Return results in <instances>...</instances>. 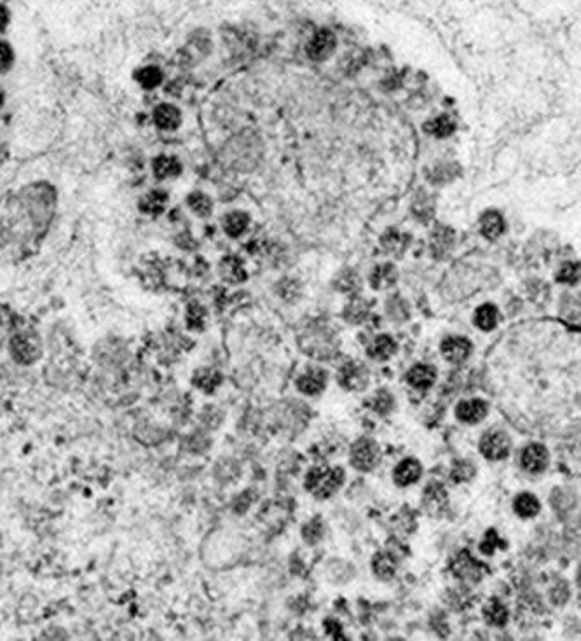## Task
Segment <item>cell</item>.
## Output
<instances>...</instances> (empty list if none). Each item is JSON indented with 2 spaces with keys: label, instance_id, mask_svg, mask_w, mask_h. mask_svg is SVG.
I'll list each match as a JSON object with an SVG mask.
<instances>
[{
  "label": "cell",
  "instance_id": "obj_3",
  "mask_svg": "<svg viewBox=\"0 0 581 641\" xmlns=\"http://www.w3.org/2000/svg\"><path fill=\"white\" fill-rule=\"evenodd\" d=\"M381 461V448L374 439L360 437L349 449V463L358 472H372Z\"/></svg>",
  "mask_w": 581,
  "mask_h": 641
},
{
  "label": "cell",
  "instance_id": "obj_39",
  "mask_svg": "<svg viewBox=\"0 0 581 641\" xmlns=\"http://www.w3.org/2000/svg\"><path fill=\"white\" fill-rule=\"evenodd\" d=\"M137 80L143 87H147V90H152V87L159 86L161 84V80H163V72L157 67H143L142 71L137 72Z\"/></svg>",
  "mask_w": 581,
  "mask_h": 641
},
{
  "label": "cell",
  "instance_id": "obj_42",
  "mask_svg": "<svg viewBox=\"0 0 581 641\" xmlns=\"http://www.w3.org/2000/svg\"><path fill=\"white\" fill-rule=\"evenodd\" d=\"M414 207H419V208H414V214H415V217L419 219V221L428 222L429 219H432L433 203H432V200H429V197L424 196V194L421 196V200H415Z\"/></svg>",
  "mask_w": 581,
  "mask_h": 641
},
{
  "label": "cell",
  "instance_id": "obj_21",
  "mask_svg": "<svg viewBox=\"0 0 581 641\" xmlns=\"http://www.w3.org/2000/svg\"><path fill=\"white\" fill-rule=\"evenodd\" d=\"M370 313V303L365 301L363 298H358V295H353L351 301L345 304L344 311H342V317L348 324L351 325H360L367 320Z\"/></svg>",
  "mask_w": 581,
  "mask_h": 641
},
{
  "label": "cell",
  "instance_id": "obj_8",
  "mask_svg": "<svg viewBox=\"0 0 581 641\" xmlns=\"http://www.w3.org/2000/svg\"><path fill=\"white\" fill-rule=\"evenodd\" d=\"M448 493L445 489V486L439 481H432L422 491L421 505L424 508V512L432 518H440L445 514L448 507Z\"/></svg>",
  "mask_w": 581,
  "mask_h": 641
},
{
  "label": "cell",
  "instance_id": "obj_44",
  "mask_svg": "<svg viewBox=\"0 0 581 641\" xmlns=\"http://www.w3.org/2000/svg\"><path fill=\"white\" fill-rule=\"evenodd\" d=\"M297 288H299V283L293 280H283L279 281V295L283 299H293L297 294Z\"/></svg>",
  "mask_w": 581,
  "mask_h": 641
},
{
  "label": "cell",
  "instance_id": "obj_6",
  "mask_svg": "<svg viewBox=\"0 0 581 641\" xmlns=\"http://www.w3.org/2000/svg\"><path fill=\"white\" fill-rule=\"evenodd\" d=\"M448 570L452 571L458 580L465 584H479L485 575V566L480 561H477L468 551H461L448 565Z\"/></svg>",
  "mask_w": 581,
  "mask_h": 641
},
{
  "label": "cell",
  "instance_id": "obj_14",
  "mask_svg": "<svg viewBox=\"0 0 581 641\" xmlns=\"http://www.w3.org/2000/svg\"><path fill=\"white\" fill-rule=\"evenodd\" d=\"M422 475V465L417 458H403L393 470V481L398 488L415 484Z\"/></svg>",
  "mask_w": 581,
  "mask_h": 641
},
{
  "label": "cell",
  "instance_id": "obj_37",
  "mask_svg": "<svg viewBox=\"0 0 581 641\" xmlns=\"http://www.w3.org/2000/svg\"><path fill=\"white\" fill-rule=\"evenodd\" d=\"M496 549H506V542L499 537V533L494 528L485 531L484 540L480 542V552L485 556H492Z\"/></svg>",
  "mask_w": 581,
  "mask_h": 641
},
{
  "label": "cell",
  "instance_id": "obj_27",
  "mask_svg": "<svg viewBox=\"0 0 581 641\" xmlns=\"http://www.w3.org/2000/svg\"><path fill=\"white\" fill-rule=\"evenodd\" d=\"M180 117L178 109H175L173 105H159V107L154 111V123L161 128V130H175L178 128Z\"/></svg>",
  "mask_w": 581,
  "mask_h": 641
},
{
  "label": "cell",
  "instance_id": "obj_11",
  "mask_svg": "<svg viewBox=\"0 0 581 641\" xmlns=\"http://www.w3.org/2000/svg\"><path fill=\"white\" fill-rule=\"evenodd\" d=\"M295 384L300 393L314 397V395L322 393L329 384V372L322 367H309L297 377Z\"/></svg>",
  "mask_w": 581,
  "mask_h": 641
},
{
  "label": "cell",
  "instance_id": "obj_32",
  "mask_svg": "<svg viewBox=\"0 0 581 641\" xmlns=\"http://www.w3.org/2000/svg\"><path fill=\"white\" fill-rule=\"evenodd\" d=\"M382 247L388 254L391 255H403V252L409 248V238L405 234H400L398 231H388V233L382 236Z\"/></svg>",
  "mask_w": 581,
  "mask_h": 641
},
{
  "label": "cell",
  "instance_id": "obj_19",
  "mask_svg": "<svg viewBox=\"0 0 581 641\" xmlns=\"http://www.w3.org/2000/svg\"><path fill=\"white\" fill-rule=\"evenodd\" d=\"M482 615H484V621L492 628H505L508 622V608L498 598L487 599V603L482 608Z\"/></svg>",
  "mask_w": 581,
  "mask_h": 641
},
{
  "label": "cell",
  "instance_id": "obj_46",
  "mask_svg": "<svg viewBox=\"0 0 581 641\" xmlns=\"http://www.w3.org/2000/svg\"><path fill=\"white\" fill-rule=\"evenodd\" d=\"M7 23H9V13H7L6 7H4L2 4H0V32L6 30Z\"/></svg>",
  "mask_w": 581,
  "mask_h": 641
},
{
  "label": "cell",
  "instance_id": "obj_1",
  "mask_svg": "<svg viewBox=\"0 0 581 641\" xmlns=\"http://www.w3.org/2000/svg\"><path fill=\"white\" fill-rule=\"evenodd\" d=\"M345 472L341 467H329V465H316L309 468L304 479V486L316 500H329L330 496L344 486Z\"/></svg>",
  "mask_w": 581,
  "mask_h": 641
},
{
  "label": "cell",
  "instance_id": "obj_29",
  "mask_svg": "<svg viewBox=\"0 0 581 641\" xmlns=\"http://www.w3.org/2000/svg\"><path fill=\"white\" fill-rule=\"evenodd\" d=\"M334 287H336V291L353 295L362 287V280H360L358 273L355 269H342L336 276V280H334Z\"/></svg>",
  "mask_w": 581,
  "mask_h": 641
},
{
  "label": "cell",
  "instance_id": "obj_41",
  "mask_svg": "<svg viewBox=\"0 0 581 641\" xmlns=\"http://www.w3.org/2000/svg\"><path fill=\"white\" fill-rule=\"evenodd\" d=\"M204 317L206 311L200 306V304H190L189 310H187V325H189V329H194V331L203 329Z\"/></svg>",
  "mask_w": 581,
  "mask_h": 641
},
{
  "label": "cell",
  "instance_id": "obj_10",
  "mask_svg": "<svg viewBox=\"0 0 581 641\" xmlns=\"http://www.w3.org/2000/svg\"><path fill=\"white\" fill-rule=\"evenodd\" d=\"M473 351V343L463 336H448L440 344V353L451 364H463L470 358Z\"/></svg>",
  "mask_w": 581,
  "mask_h": 641
},
{
  "label": "cell",
  "instance_id": "obj_13",
  "mask_svg": "<svg viewBox=\"0 0 581 641\" xmlns=\"http://www.w3.org/2000/svg\"><path fill=\"white\" fill-rule=\"evenodd\" d=\"M489 415V404L482 398H466L455 405V417L465 425H479Z\"/></svg>",
  "mask_w": 581,
  "mask_h": 641
},
{
  "label": "cell",
  "instance_id": "obj_7",
  "mask_svg": "<svg viewBox=\"0 0 581 641\" xmlns=\"http://www.w3.org/2000/svg\"><path fill=\"white\" fill-rule=\"evenodd\" d=\"M11 355L21 365H32L40 358V341L30 332H20L11 339Z\"/></svg>",
  "mask_w": 581,
  "mask_h": 641
},
{
  "label": "cell",
  "instance_id": "obj_36",
  "mask_svg": "<svg viewBox=\"0 0 581 641\" xmlns=\"http://www.w3.org/2000/svg\"><path fill=\"white\" fill-rule=\"evenodd\" d=\"M325 537V526H323V521L319 515L316 518L309 519V523H306L302 528V538L307 545H316L323 540Z\"/></svg>",
  "mask_w": 581,
  "mask_h": 641
},
{
  "label": "cell",
  "instance_id": "obj_4",
  "mask_svg": "<svg viewBox=\"0 0 581 641\" xmlns=\"http://www.w3.org/2000/svg\"><path fill=\"white\" fill-rule=\"evenodd\" d=\"M337 383L345 391H365L370 383V369L360 360H348L337 369Z\"/></svg>",
  "mask_w": 581,
  "mask_h": 641
},
{
  "label": "cell",
  "instance_id": "obj_43",
  "mask_svg": "<svg viewBox=\"0 0 581 641\" xmlns=\"http://www.w3.org/2000/svg\"><path fill=\"white\" fill-rule=\"evenodd\" d=\"M14 60V53L11 49V46L7 42H0V72L9 71L11 65H13Z\"/></svg>",
  "mask_w": 581,
  "mask_h": 641
},
{
  "label": "cell",
  "instance_id": "obj_9",
  "mask_svg": "<svg viewBox=\"0 0 581 641\" xmlns=\"http://www.w3.org/2000/svg\"><path fill=\"white\" fill-rule=\"evenodd\" d=\"M548 463H550V454L545 446L539 442H531L522 449L520 465L529 474H542L546 470Z\"/></svg>",
  "mask_w": 581,
  "mask_h": 641
},
{
  "label": "cell",
  "instance_id": "obj_30",
  "mask_svg": "<svg viewBox=\"0 0 581 641\" xmlns=\"http://www.w3.org/2000/svg\"><path fill=\"white\" fill-rule=\"evenodd\" d=\"M168 201V194L164 190H152V193L145 194L140 200V210L145 212L149 215H157L164 210Z\"/></svg>",
  "mask_w": 581,
  "mask_h": 641
},
{
  "label": "cell",
  "instance_id": "obj_2",
  "mask_svg": "<svg viewBox=\"0 0 581 641\" xmlns=\"http://www.w3.org/2000/svg\"><path fill=\"white\" fill-rule=\"evenodd\" d=\"M299 344L309 357L329 360L339 350V338L325 325H316V327L307 329L306 334L300 336Z\"/></svg>",
  "mask_w": 581,
  "mask_h": 641
},
{
  "label": "cell",
  "instance_id": "obj_45",
  "mask_svg": "<svg viewBox=\"0 0 581 641\" xmlns=\"http://www.w3.org/2000/svg\"><path fill=\"white\" fill-rule=\"evenodd\" d=\"M323 625H325L326 629V635L332 636L334 640H345L344 633H342V625L336 621V618H326Z\"/></svg>",
  "mask_w": 581,
  "mask_h": 641
},
{
  "label": "cell",
  "instance_id": "obj_34",
  "mask_svg": "<svg viewBox=\"0 0 581 641\" xmlns=\"http://www.w3.org/2000/svg\"><path fill=\"white\" fill-rule=\"evenodd\" d=\"M424 130H426V133L433 135V137L445 138V137H448V135L454 133L455 123L452 121V117L440 116V117H436V119H433V121H429V123H426L424 124Z\"/></svg>",
  "mask_w": 581,
  "mask_h": 641
},
{
  "label": "cell",
  "instance_id": "obj_24",
  "mask_svg": "<svg viewBox=\"0 0 581 641\" xmlns=\"http://www.w3.org/2000/svg\"><path fill=\"white\" fill-rule=\"evenodd\" d=\"M220 276L227 283H243L246 280V271L240 259L229 255V257L222 259V262H220Z\"/></svg>",
  "mask_w": 581,
  "mask_h": 641
},
{
  "label": "cell",
  "instance_id": "obj_22",
  "mask_svg": "<svg viewBox=\"0 0 581 641\" xmlns=\"http://www.w3.org/2000/svg\"><path fill=\"white\" fill-rule=\"evenodd\" d=\"M513 511L518 518L532 519L542 511V503H539L538 496H534L532 493H520L515 496Z\"/></svg>",
  "mask_w": 581,
  "mask_h": 641
},
{
  "label": "cell",
  "instance_id": "obj_38",
  "mask_svg": "<svg viewBox=\"0 0 581 641\" xmlns=\"http://www.w3.org/2000/svg\"><path fill=\"white\" fill-rule=\"evenodd\" d=\"M189 207L194 214H197L200 217H208L213 210V203L208 196L203 193H194L189 196Z\"/></svg>",
  "mask_w": 581,
  "mask_h": 641
},
{
  "label": "cell",
  "instance_id": "obj_33",
  "mask_svg": "<svg viewBox=\"0 0 581 641\" xmlns=\"http://www.w3.org/2000/svg\"><path fill=\"white\" fill-rule=\"evenodd\" d=\"M250 224V217L245 212H233L224 219V229L231 238L241 236Z\"/></svg>",
  "mask_w": 581,
  "mask_h": 641
},
{
  "label": "cell",
  "instance_id": "obj_20",
  "mask_svg": "<svg viewBox=\"0 0 581 641\" xmlns=\"http://www.w3.org/2000/svg\"><path fill=\"white\" fill-rule=\"evenodd\" d=\"M452 245H454V231L451 227L439 226L432 233V252L433 257L442 259L447 254H451Z\"/></svg>",
  "mask_w": 581,
  "mask_h": 641
},
{
  "label": "cell",
  "instance_id": "obj_16",
  "mask_svg": "<svg viewBox=\"0 0 581 641\" xmlns=\"http://www.w3.org/2000/svg\"><path fill=\"white\" fill-rule=\"evenodd\" d=\"M398 351V344L389 334H379L367 346V355L376 362H386Z\"/></svg>",
  "mask_w": 581,
  "mask_h": 641
},
{
  "label": "cell",
  "instance_id": "obj_15",
  "mask_svg": "<svg viewBox=\"0 0 581 641\" xmlns=\"http://www.w3.org/2000/svg\"><path fill=\"white\" fill-rule=\"evenodd\" d=\"M436 376V369L429 364H415L407 371L405 374V381L410 384L414 390L419 391H426L435 384Z\"/></svg>",
  "mask_w": 581,
  "mask_h": 641
},
{
  "label": "cell",
  "instance_id": "obj_12",
  "mask_svg": "<svg viewBox=\"0 0 581 641\" xmlns=\"http://www.w3.org/2000/svg\"><path fill=\"white\" fill-rule=\"evenodd\" d=\"M336 46L337 39L334 32L322 28L307 42V56L314 61H323L336 51Z\"/></svg>",
  "mask_w": 581,
  "mask_h": 641
},
{
  "label": "cell",
  "instance_id": "obj_17",
  "mask_svg": "<svg viewBox=\"0 0 581 641\" xmlns=\"http://www.w3.org/2000/svg\"><path fill=\"white\" fill-rule=\"evenodd\" d=\"M398 280V271L396 267L391 264V262H386V264H379L372 269L370 273V287L374 291H386V288H391L393 285L396 283Z\"/></svg>",
  "mask_w": 581,
  "mask_h": 641
},
{
  "label": "cell",
  "instance_id": "obj_47",
  "mask_svg": "<svg viewBox=\"0 0 581 641\" xmlns=\"http://www.w3.org/2000/svg\"><path fill=\"white\" fill-rule=\"evenodd\" d=\"M2 102H4V94L0 93V105H2Z\"/></svg>",
  "mask_w": 581,
  "mask_h": 641
},
{
  "label": "cell",
  "instance_id": "obj_5",
  "mask_svg": "<svg viewBox=\"0 0 581 641\" xmlns=\"http://www.w3.org/2000/svg\"><path fill=\"white\" fill-rule=\"evenodd\" d=\"M512 439L503 430H489L479 442L480 454L489 461H503L512 453Z\"/></svg>",
  "mask_w": 581,
  "mask_h": 641
},
{
  "label": "cell",
  "instance_id": "obj_40",
  "mask_svg": "<svg viewBox=\"0 0 581 641\" xmlns=\"http://www.w3.org/2000/svg\"><path fill=\"white\" fill-rule=\"evenodd\" d=\"M558 283L576 285L580 281V264L578 262H564L557 273Z\"/></svg>",
  "mask_w": 581,
  "mask_h": 641
},
{
  "label": "cell",
  "instance_id": "obj_25",
  "mask_svg": "<svg viewBox=\"0 0 581 641\" xmlns=\"http://www.w3.org/2000/svg\"><path fill=\"white\" fill-rule=\"evenodd\" d=\"M498 320H499L498 307H496L494 304H489V303L482 304V306L477 307L475 315H473V322H475L477 327L484 332L494 331L496 325H498Z\"/></svg>",
  "mask_w": 581,
  "mask_h": 641
},
{
  "label": "cell",
  "instance_id": "obj_31",
  "mask_svg": "<svg viewBox=\"0 0 581 641\" xmlns=\"http://www.w3.org/2000/svg\"><path fill=\"white\" fill-rule=\"evenodd\" d=\"M192 383L194 386L206 391V393H213V391L216 390V386L222 383V376H220V372H216L215 369H200V371H196V374H194Z\"/></svg>",
  "mask_w": 581,
  "mask_h": 641
},
{
  "label": "cell",
  "instance_id": "obj_28",
  "mask_svg": "<svg viewBox=\"0 0 581 641\" xmlns=\"http://www.w3.org/2000/svg\"><path fill=\"white\" fill-rule=\"evenodd\" d=\"M154 175L157 178H171L182 171V164L173 156H159L154 159Z\"/></svg>",
  "mask_w": 581,
  "mask_h": 641
},
{
  "label": "cell",
  "instance_id": "obj_35",
  "mask_svg": "<svg viewBox=\"0 0 581 641\" xmlns=\"http://www.w3.org/2000/svg\"><path fill=\"white\" fill-rule=\"evenodd\" d=\"M477 475V467L470 460H455L451 468V477L454 482H468Z\"/></svg>",
  "mask_w": 581,
  "mask_h": 641
},
{
  "label": "cell",
  "instance_id": "obj_26",
  "mask_svg": "<svg viewBox=\"0 0 581 641\" xmlns=\"http://www.w3.org/2000/svg\"><path fill=\"white\" fill-rule=\"evenodd\" d=\"M367 405H369V409H372L376 415L388 416L389 413L395 409L396 402H395V397H393V393H389L386 388H379V390L374 391L372 397L367 401Z\"/></svg>",
  "mask_w": 581,
  "mask_h": 641
},
{
  "label": "cell",
  "instance_id": "obj_23",
  "mask_svg": "<svg viewBox=\"0 0 581 641\" xmlns=\"http://www.w3.org/2000/svg\"><path fill=\"white\" fill-rule=\"evenodd\" d=\"M480 233L487 240H496L505 233V221L499 212H485L480 217Z\"/></svg>",
  "mask_w": 581,
  "mask_h": 641
},
{
  "label": "cell",
  "instance_id": "obj_18",
  "mask_svg": "<svg viewBox=\"0 0 581 641\" xmlns=\"http://www.w3.org/2000/svg\"><path fill=\"white\" fill-rule=\"evenodd\" d=\"M372 570L379 580H391L396 575V570H398V559L388 551L377 552L372 559Z\"/></svg>",
  "mask_w": 581,
  "mask_h": 641
}]
</instances>
